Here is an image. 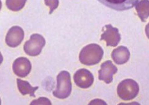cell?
<instances>
[{"instance_id": "obj_13", "label": "cell", "mask_w": 149, "mask_h": 105, "mask_svg": "<svg viewBox=\"0 0 149 105\" xmlns=\"http://www.w3.org/2000/svg\"><path fill=\"white\" fill-rule=\"evenodd\" d=\"M138 16L143 22H146L149 15V0H141L135 6Z\"/></svg>"}, {"instance_id": "obj_2", "label": "cell", "mask_w": 149, "mask_h": 105, "mask_svg": "<svg viewBox=\"0 0 149 105\" xmlns=\"http://www.w3.org/2000/svg\"><path fill=\"white\" fill-rule=\"evenodd\" d=\"M72 90L71 76L67 71H62L57 76V87L53 95L59 99H65L70 95Z\"/></svg>"}, {"instance_id": "obj_7", "label": "cell", "mask_w": 149, "mask_h": 105, "mask_svg": "<svg viewBox=\"0 0 149 105\" xmlns=\"http://www.w3.org/2000/svg\"><path fill=\"white\" fill-rule=\"evenodd\" d=\"M98 1L111 9L117 11H123L134 7L139 0H98Z\"/></svg>"}, {"instance_id": "obj_4", "label": "cell", "mask_w": 149, "mask_h": 105, "mask_svg": "<svg viewBox=\"0 0 149 105\" xmlns=\"http://www.w3.org/2000/svg\"><path fill=\"white\" fill-rule=\"evenodd\" d=\"M45 44L46 41L43 36L39 34H33L31 35L30 39L25 42L24 50L30 56H38L41 54Z\"/></svg>"}, {"instance_id": "obj_17", "label": "cell", "mask_w": 149, "mask_h": 105, "mask_svg": "<svg viewBox=\"0 0 149 105\" xmlns=\"http://www.w3.org/2000/svg\"><path fill=\"white\" fill-rule=\"evenodd\" d=\"M107 104V103H106L105 102L102 101V100H100V99H95V100H93L92 101L91 103H89V104Z\"/></svg>"}, {"instance_id": "obj_11", "label": "cell", "mask_w": 149, "mask_h": 105, "mask_svg": "<svg viewBox=\"0 0 149 105\" xmlns=\"http://www.w3.org/2000/svg\"><path fill=\"white\" fill-rule=\"evenodd\" d=\"M111 56L116 64L123 65L130 60V52L126 47L121 46L112 51Z\"/></svg>"}, {"instance_id": "obj_1", "label": "cell", "mask_w": 149, "mask_h": 105, "mask_svg": "<svg viewBox=\"0 0 149 105\" xmlns=\"http://www.w3.org/2000/svg\"><path fill=\"white\" fill-rule=\"evenodd\" d=\"M104 50L97 44H90L84 47L79 55V60L82 64L93 66L98 64L102 60Z\"/></svg>"}, {"instance_id": "obj_5", "label": "cell", "mask_w": 149, "mask_h": 105, "mask_svg": "<svg viewBox=\"0 0 149 105\" xmlns=\"http://www.w3.org/2000/svg\"><path fill=\"white\" fill-rule=\"evenodd\" d=\"M103 33L100 40L105 41L107 46L116 47L121 41V35L117 28L113 27L111 24L106 25L103 28Z\"/></svg>"}, {"instance_id": "obj_6", "label": "cell", "mask_w": 149, "mask_h": 105, "mask_svg": "<svg viewBox=\"0 0 149 105\" xmlns=\"http://www.w3.org/2000/svg\"><path fill=\"white\" fill-rule=\"evenodd\" d=\"M94 79L92 73L84 68L77 70L73 76L75 84L81 88H88L91 87L94 82Z\"/></svg>"}, {"instance_id": "obj_15", "label": "cell", "mask_w": 149, "mask_h": 105, "mask_svg": "<svg viewBox=\"0 0 149 105\" xmlns=\"http://www.w3.org/2000/svg\"><path fill=\"white\" fill-rule=\"evenodd\" d=\"M45 3L49 8V14H51L56 10L59 4V0H45Z\"/></svg>"}, {"instance_id": "obj_12", "label": "cell", "mask_w": 149, "mask_h": 105, "mask_svg": "<svg viewBox=\"0 0 149 105\" xmlns=\"http://www.w3.org/2000/svg\"><path fill=\"white\" fill-rule=\"evenodd\" d=\"M17 87L20 93L23 95H30L31 97H35V92L38 89V87H32L28 81H23L20 79H17Z\"/></svg>"}, {"instance_id": "obj_3", "label": "cell", "mask_w": 149, "mask_h": 105, "mask_svg": "<svg viewBox=\"0 0 149 105\" xmlns=\"http://www.w3.org/2000/svg\"><path fill=\"white\" fill-rule=\"evenodd\" d=\"M139 92V85L137 82L131 79H126L122 81L117 87L118 97L125 101H129L135 98Z\"/></svg>"}, {"instance_id": "obj_8", "label": "cell", "mask_w": 149, "mask_h": 105, "mask_svg": "<svg viewBox=\"0 0 149 105\" xmlns=\"http://www.w3.org/2000/svg\"><path fill=\"white\" fill-rule=\"evenodd\" d=\"M24 38V30L19 26H14L9 30L5 41L10 48H16L21 44Z\"/></svg>"}, {"instance_id": "obj_10", "label": "cell", "mask_w": 149, "mask_h": 105, "mask_svg": "<svg viewBox=\"0 0 149 105\" xmlns=\"http://www.w3.org/2000/svg\"><path fill=\"white\" fill-rule=\"evenodd\" d=\"M13 70L14 74L17 76L20 77H26L31 70V62L27 58H17L13 63Z\"/></svg>"}, {"instance_id": "obj_9", "label": "cell", "mask_w": 149, "mask_h": 105, "mask_svg": "<svg viewBox=\"0 0 149 105\" xmlns=\"http://www.w3.org/2000/svg\"><path fill=\"white\" fill-rule=\"evenodd\" d=\"M118 71V68L113 64L111 60H107L101 64L100 70L99 71V79L106 84L113 81V76Z\"/></svg>"}, {"instance_id": "obj_20", "label": "cell", "mask_w": 149, "mask_h": 105, "mask_svg": "<svg viewBox=\"0 0 149 105\" xmlns=\"http://www.w3.org/2000/svg\"><path fill=\"white\" fill-rule=\"evenodd\" d=\"M1 104V99H0V105Z\"/></svg>"}, {"instance_id": "obj_16", "label": "cell", "mask_w": 149, "mask_h": 105, "mask_svg": "<svg viewBox=\"0 0 149 105\" xmlns=\"http://www.w3.org/2000/svg\"><path fill=\"white\" fill-rule=\"evenodd\" d=\"M52 103L49 99L46 98V97H40L38 99H36L33 100V102H31L30 103L31 105L33 104H48L51 105Z\"/></svg>"}, {"instance_id": "obj_18", "label": "cell", "mask_w": 149, "mask_h": 105, "mask_svg": "<svg viewBox=\"0 0 149 105\" xmlns=\"http://www.w3.org/2000/svg\"><path fill=\"white\" fill-rule=\"evenodd\" d=\"M3 61V57L1 52H0V65L2 64Z\"/></svg>"}, {"instance_id": "obj_19", "label": "cell", "mask_w": 149, "mask_h": 105, "mask_svg": "<svg viewBox=\"0 0 149 105\" xmlns=\"http://www.w3.org/2000/svg\"><path fill=\"white\" fill-rule=\"evenodd\" d=\"M1 8H2V2L1 0H0V10H1Z\"/></svg>"}, {"instance_id": "obj_14", "label": "cell", "mask_w": 149, "mask_h": 105, "mask_svg": "<svg viewBox=\"0 0 149 105\" xmlns=\"http://www.w3.org/2000/svg\"><path fill=\"white\" fill-rule=\"evenodd\" d=\"M26 2V0H6L7 8L12 11H19L22 9Z\"/></svg>"}]
</instances>
